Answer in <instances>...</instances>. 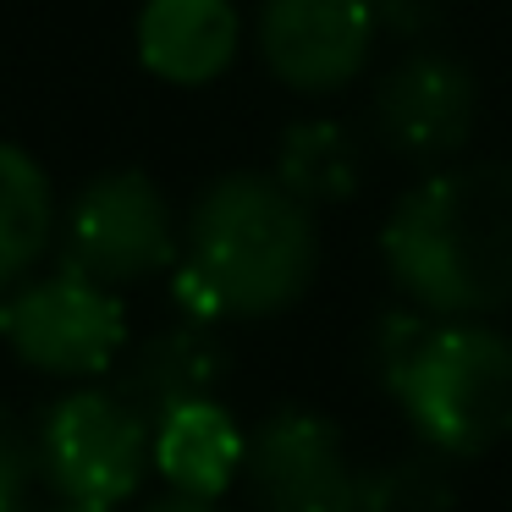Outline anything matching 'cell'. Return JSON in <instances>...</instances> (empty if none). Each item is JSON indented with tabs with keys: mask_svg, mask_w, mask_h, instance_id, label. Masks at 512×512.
<instances>
[{
	"mask_svg": "<svg viewBox=\"0 0 512 512\" xmlns=\"http://www.w3.org/2000/svg\"><path fill=\"white\" fill-rule=\"evenodd\" d=\"M320 270L314 210L276 171H226L193 199L171 298L188 320H270L287 314Z\"/></svg>",
	"mask_w": 512,
	"mask_h": 512,
	"instance_id": "cell-1",
	"label": "cell"
},
{
	"mask_svg": "<svg viewBox=\"0 0 512 512\" xmlns=\"http://www.w3.org/2000/svg\"><path fill=\"white\" fill-rule=\"evenodd\" d=\"M386 276L413 309L490 320L512 309V166H435L380 226Z\"/></svg>",
	"mask_w": 512,
	"mask_h": 512,
	"instance_id": "cell-2",
	"label": "cell"
},
{
	"mask_svg": "<svg viewBox=\"0 0 512 512\" xmlns=\"http://www.w3.org/2000/svg\"><path fill=\"white\" fill-rule=\"evenodd\" d=\"M375 375L441 457H485L512 435V336L485 320L391 309L375 325Z\"/></svg>",
	"mask_w": 512,
	"mask_h": 512,
	"instance_id": "cell-3",
	"label": "cell"
},
{
	"mask_svg": "<svg viewBox=\"0 0 512 512\" xmlns=\"http://www.w3.org/2000/svg\"><path fill=\"white\" fill-rule=\"evenodd\" d=\"M39 474L61 501L116 512L155 468V424L116 386H78L45 413L34 435Z\"/></svg>",
	"mask_w": 512,
	"mask_h": 512,
	"instance_id": "cell-4",
	"label": "cell"
},
{
	"mask_svg": "<svg viewBox=\"0 0 512 512\" xmlns=\"http://www.w3.org/2000/svg\"><path fill=\"white\" fill-rule=\"evenodd\" d=\"M182 254V232L166 193L149 171H100L72 193L67 226H61V265L100 287H138L166 276Z\"/></svg>",
	"mask_w": 512,
	"mask_h": 512,
	"instance_id": "cell-5",
	"label": "cell"
},
{
	"mask_svg": "<svg viewBox=\"0 0 512 512\" xmlns=\"http://www.w3.org/2000/svg\"><path fill=\"white\" fill-rule=\"evenodd\" d=\"M0 342L39 375L94 380L122 364L127 309L116 287L61 265L56 276H28L0 298Z\"/></svg>",
	"mask_w": 512,
	"mask_h": 512,
	"instance_id": "cell-6",
	"label": "cell"
},
{
	"mask_svg": "<svg viewBox=\"0 0 512 512\" xmlns=\"http://www.w3.org/2000/svg\"><path fill=\"white\" fill-rule=\"evenodd\" d=\"M479 122V83L446 50H408L375 78L369 94V127L380 149L408 166H452L468 149Z\"/></svg>",
	"mask_w": 512,
	"mask_h": 512,
	"instance_id": "cell-7",
	"label": "cell"
},
{
	"mask_svg": "<svg viewBox=\"0 0 512 512\" xmlns=\"http://www.w3.org/2000/svg\"><path fill=\"white\" fill-rule=\"evenodd\" d=\"M243 485L259 512H353L358 468L325 413L276 408L248 430Z\"/></svg>",
	"mask_w": 512,
	"mask_h": 512,
	"instance_id": "cell-8",
	"label": "cell"
},
{
	"mask_svg": "<svg viewBox=\"0 0 512 512\" xmlns=\"http://www.w3.org/2000/svg\"><path fill=\"white\" fill-rule=\"evenodd\" d=\"M259 61L292 94H336L369 67L380 39L375 0H265Z\"/></svg>",
	"mask_w": 512,
	"mask_h": 512,
	"instance_id": "cell-9",
	"label": "cell"
},
{
	"mask_svg": "<svg viewBox=\"0 0 512 512\" xmlns=\"http://www.w3.org/2000/svg\"><path fill=\"white\" fill-rule=\"evenodd\" d=\"M138 61L171 89H204L232 72L243 45V17L232 0H144L138 12Z\"/></svg>",
	"mask_w": 512,
	"mask_h": 512,
	"instance_id": "cell-10",
	"label": "cell"
},
{
	"mask_svg": "<svg viewBox=\"0 0 512 512\" xmlns=\"http://www.w3.org/2000/svg\"><path fill=\"white\" fill-rule=\"evenodd\" d=\"M226 369H232V358H226L221 336L210 331V320H182V325H166V331H155L149 342L133 347L127 369L116 375V391L149 424H160L182 402L221 397Z\"/></svg>",
	"mask_w": 512,
	"mask_h": 512,
	"instance_id": "cell-11",
	"label": "cell"
},
{
	"mask_svg": "<svg viewBox=\"0 0 512 512\" xmlns=\"http://www.w3.org/2000/svg\"><path fill=\"white\" fill-rule=\"evenodd\" d=\"M243 452H248V435L221 408V397L182 402L155 424V468L171 490L221 496L232 479H243Z\"/></svg>",
	"mask_w": 512,
	"mask_h": 512,
	"instance_id": "cell-12",
	"label": "cell"
},
{
	"mask_svg": "<svg viewBox=\"0 0 512 512\" xmlns=\"http://www.w3.org/2000/svg\"><path fill=\"white\" fill-rule=\"evenodd\" d=\"M56 237V193L23 144L0 138V298L39 270Z\"/></svg>",
	"mask_w": 512,
	"mask_h": 512,
	"instance_id": "cell-13",
	"label": "cell"
},
{
	"mask_svg": "<svg viewBox=\"0 0 512 512\" xmlns=\"http://www.w3.org/2000/svg\"><path fill=\"white\" fill-rule=\"evenodd\" d=\"M276 182L298 193L309 210L347 204L364 188V144L331 116H303L276 144Z\"/></svg>",
	"mask_w": 512,
	"mask_h": 512,
	"instance_id": "cell-14",
	"label": "cell"
},
{
	"mask_svg": "<svg viewBox=\"0 0 512 512\" xmlns=\"http://www.w3.org/2000/svg\"><path fill=\"white\" fill-rule=\"evenodd\" d=\"M457 485L441 452L391 457L380 468H358V507L353 512H452Z\"/></svg>",
	"mask_w": 512,
	"mask_h": 512,
	"instance_id": "cell-15",
	"label": "cell"
},
{
	"mask_svg": "<svg viewBox=\"0 0 512 512\" xmlns=\"http://www.w3.org/2000/svg\"><path fill=\"white\" fill-rule=\"evenodd\" d=\"M34 468H39V446L17 430L12 413H0V512H28Z\"/></svg>",
	"mask_w": 512,
	"mask_h": 512,
	"instance_id": "cell-16",
	"label": "cell"
},
{
	"mask_svg": "<svg viewBox=\"0 0 512 512\" xmlns=\"http://www.w3.org/2000/svg\"><path fill=\"white\" fill-rule=\"evenodd\" d=\"M380 28H397L408 39H424L435 23H441V0H375Z\"/></svg>",
	"mask_w": 512,
	"mask_h": 512,
	"instance_id": "cell-17",
	"label": "cell"
},
{
	"mask_svg": "<svg viewBox=\"0 0 512 512\" xmlns=\"http://www.w3.org/2000/svg\"><path fill=\"white\" fill-rule=\"evenodd\" d=\"M144 512H226L221 496H193V490H166L160 501H149Z\"/></svg>",
	"mask_w": 512,
	"mask_h": 512,
	"instance_id": "cell-18",
	"label": "cell"
},
{
	"mask_svg": "<svg viewBox=\"0 0 512 512\" xmlns=\"http://www.w3.org/2000/svg\"><path fill=\"white\" fill-rule=\"evenodd\" d=\"M28 512H89V507H72V501H61V507H28Z\"/></svg>",
	"mask_w": 512,
	"mask_h": 512,
	"instance_id": "cell-19",
	"label": "cell"
}]
</instances>
